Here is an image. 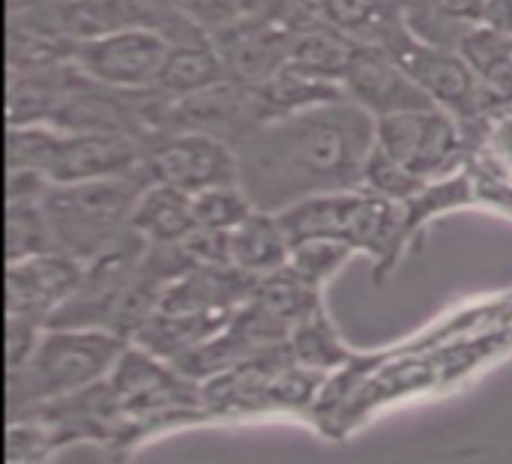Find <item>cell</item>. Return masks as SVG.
I'll return each instance as SVG.
<instances>
[{"label": "cell", "mask_w": 512, "mask_h": 464, "mask_svg": "<svg viewBox=\"0 0 512 464\" xmlns=\"http://www.w3.org/2000/svg\"><path fill=\"white\" fill-rule=\"evenodd\" d=\"M144 168L153 183H165L189 195L240 183V165L234 147L204 132L153 135L147 144Z\"/></svg>", "instance_id": "7"}, {"label": "cell", "mask_w": 512, "mask_h": 464, "mask_svg": "<svg viewBox=\"0 0 512 464\" xmlns=\"http://www.w3.org/2000/svg\"><path fill=\"white\" fill-rule=\"evenodd\" d=\"M486 147L512 171V108H507L489 129Z\"/></svg>", "instance_id": "23"}, {"label": "cell", "mask_w": 512, "mask_h": 464, "mask_svg": "<svg viewBox=\"0 0 512 464\" xmlns=\"http://www.w3.org/2000/svg\"><path fill=\"white\" fill-rule=\"evenodd\" d=\"M225 66L213 48L210 36H198L189 42H174L165 66L156 78V84L150 87L153 96H159L162 102H174V99H186L192 93H201L219 81H225Z\"/></svg>", "instance_id": "15"}, {"label": "cell", "mask_w": 512, "mask_h": 464, "mask_svg": "<svg viewBox=\"0 0 512 464\" xmlns=\"http://www.w3.org/2000/svg\"><path fill=\"white\" fill-rule=\"evenodd\" d=\"M78 42L63 36L33 3H9V69H48L75 60Z\"/></svg>", "instance_id": "12"}, {"label": "cell", "mask_w": 512, "mask_h": 464, "mask_svg": "<svg viewBox=\"0 0 512 464\" xmlns=\"http://www.w3.org/2000/svg\"><path fill=\"white\" fill-rule=\"evenodd\" d=\"M171 45L174 42L162 30L135 27V30L99 36L90 42H78L72 63L87 78L111 90L141 93L156 84Z\"/></svg>", "instance_id": "8"}, {"label": "cell", "mask_w": 512, "mask_h": 464, "mask_svg": "<svg viewBox=\"0 0 512 464\" xmlns=\"http://www.w3.org/2000/svg\"><path fill=\"white\" fill-rule=\"evenodd\" d=\"M84 276V264L48 252L24 261L6 264V321H21L33 327H48L51 318L69 303Z\"/></svg>", "instance_id": "9"}, {"label": "cell", "mask_w": 512, "mask_h": 464, "mask_svg": "<svg viewBox=\"0 0 512 464\" xmlns=\"http://www.w3.org/2000/svg\"><path fill=\"white\" fill-rule=\"evenodd\" d=\"M210 39L231 81L264 84L288 63L294 33L276 15L261 12L213 30Z\"/></svg>", "instance_id": "11"}, {"label": "cell", "mask_w": 512, "mask_h": 464, "mask_svg": "<svg viewBox=\"0 0 512 464\" xmlns=\"http://www.w3.org/2000/svg\"><path fill=\"white\" fill-rule=\"evenodd\" d=\"M228 258H231V267L255 279H264L288 267L291 237L282 228L276 213L255 210L246 222L228 231Z\"/></svg>", "instance_id": "14"}, {"label": "cell", "mask_w": 512, "mask_h": 464, "mask_svg": "<svg viewBox=\"0 0 512 464\" xmlns=\"http://www.w3.org/2000/svg\"><path fill=\"white\" fill-rule=\"evenodd\" d=\"M354 48H357V39H351L348 33L336 30L327 21H318L294 33L288 66L342 84V75L354 57Z\"/></svg>", "instance_id": "17"}, {"label": "cell", "mask_w": 512, "mask_h": 464, "mask_svg": "<svg viewBox=\"0 0 512 464\" xmlns=\"http://www.w3.org/2000/svg\"><path fill=\"white\" fill-rule=\"evenodd\" d=\"M474 75L492 90L504 105L512 108V36L492 27V24H477L474 30L465 33V39L456 48Z\"/></svg>", "instance_id": "18"}, {"label": "cell", "mask_w": 512, "mask_h": 464, "mask_svg": "<svg viewBox=\"0 0 512 464\" xmlns=\"http://www.w3.org/2000/svg\"><path fill=\"white\" fill-rule=\"evenodd\" d=\"M375 117L351 99L306 108L252 129L237 147L240 189L261 213L363 186Z\"/></svg>", "instance_id": "1"}, {"label": "cell", "mask_w": 512, "mask_h": 464, "mask_svg": "<svg viewBox=\"0 0 512 464\" xmlns=\"http://www.w3.org/2000/svg\"><path fill=\"white\" fill-rule=\"evenodd\" d=\"M57 252L42 195L6 198V264Z\"/></svg>", "instance_id": "19"}, {"label": "cell", "mask_w": 512, "mask_h": 464, "mask_svg": "<svg viewBox=\"0 0 512 464\" xmlns=\"http://www.w3.org/2000/svg\"><path fill=\"white\" fill-rule=\"evenodd\" d=\"M150 183L153 180L144 165L120 177L48 183L42 192V210L48 216L57 252L81 264L99 258L129 231L135 204Z\"/></svg>", "instance_id": "3"}, {"label": "cell", "mask_w": 512, "mask_h": 464, "mask_svg": "<svg viewBox=\"0 0 512 464\" xmlns=\"http://www.w3.org/2000/svg\"><path fill=\"white\" fill-rule=\"evenodd\" d=\"M342 87L345 96L375 120L417 108H438L387 48L369 42H357L354 57L342 75Z\"/></svg>", "instance_id": "10"}, {"label": "cell", "mask_w": 512, "mask_h": 464, "mask_svg": "<svg viewBox=\"0 0 512 464\" xmlns=\"http://www.w3.org/2000/svg\"><path fill=\"white\" fill-rule=\"evenodd\" d=\"M405 24L426 42L459 48L468 30L486 21V0H396Z\"/></svg>", "instance_id": "16"}, {"label": "cell", "mask_w": 512, "mask_h": 464, "mask_svg": "<svg viewBox=\"0 0 512 464\" xmlns=\"http://www.w3.org/2000/svg\"><path fill=\"white\" fill-rule=\"evenodd\" d=\"M381 48H387L417 81V87L444 111H450L474 138L477 147L486 144L492 123L510 108L474 75L468 60L456 48H444L420 39L408 24H402Z\"/></svg>", "instance_id": "5"}, {"label": "cell", "mask_w": 512, "mask_h": 464, "mask_svg": "<svg viewBox=\"0 0 512 464\" xmlns=\"http://www.w3.org/2000/svg\"><path fill=\"white\" fill-rule=\"evenodd\" d=\"M129 228L147 246H177L198 231L195 204L189 192H180L165 183H150L132 213Z\"/></svg>", "instance_id": "13"}, {"label": "cell", "mask_w": 512, "mask_h": 464, "mask_svg": "<svg viewBox=\"0 0 512 464\" xmlns=\"http://www.w3.org/2000/svg\"><path fill=\"white\" fill-rule=\"evenodd\" d=\"M375 150L420 183H435L468 168L477 144L444 108L402 111L375 120Z\"/></svg>", "instance_id": "6"}, {"label": "cell", "mask_w": 512, "mask_h": 464, "mask_svg": "<svg viewBox=\"0 0 512 464\" xmlns=\"http://www.w3.org/2000/svg\"><path fill=\"white\" fill-rule=\"evenodd\" d=\"M192 204H195V219H198V228H207V231H234L240 222H246L255 207L249 201V195L240 189V183H231V186H216V189H207V192H198L192 195Z\"/></svg>", "instance_id": "21"}, {"label": "cell", "mask_w": 512, "mask_h": 464, "mask_svg": "<svg viewBox=\"0 0 512 464\" xmlns=\"http://www.w3.org/2000/svg\"><path fill=\"white\" fill-rule=\"evenodd\" d=\"M147 144L117 132H66L54 126H9L6 171H33L48 183H84L132 174Z\"/></svg>", "instance_id": "4"}, {"label": "cell", "mask_w": 512, "mask_h": 464, "mask_svg": "<svg viewBox=\"0 0 512 464\" xmlns=\"http://www.w3.org/2000/svg\"><path fill=\"white\" fill-rule=\"evenodd\" d=\"M486 24L512 36V0H486Z\"/></svg>", "instance_id": "24"}, {"label": "cell", "mask_w": 512, "mask_h": 464, "mask_svg": "<svg viewBox=\"0 0 512 464\" xmlns=\"http://www.w3.org/2000/svg\"><path fill=\"white\" fill-rule=\"evenodd\" d=\"M351 255H357V252L339 240H300L291 246L288 270L294 276H300L303 282L324 288L345 267V261Z\"/></svg>", "instance_id": "20"}, {"label": "cell", "mask_w": 512, "mask_h": 464, "mask_svg": "<svg viewBox=\"0 0 512 464\" xmlns=\"http://www.w3.org/2000/svg\"><path fill=\"white\" fill-rule=\"evenodd\" d=\"M126 348L129 342L108 330L45 327L33 354L9 369V417H24L105 381Z\"/></svg>", "instance_id": "2"}, {"label": "cell", "mask_w": 512, "mask_h": 464, "mask_svg": "<svg viewBox=\"0 0 512 464\" xmlns=\"http://www.w3.org/2000/svg\"><path fill=\"white\" fill-rule=\"evenodd\" d=\"M270 0H192L186 6V15H192L207 33L237 24L243 18L261 15Z\"/></svg>", "instance_id": "22"}]
</instances>
